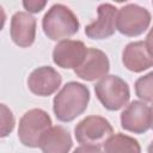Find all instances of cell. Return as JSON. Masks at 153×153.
<instances>
[{
    "mask_svg": "<svg viewBox=\"0 0 153 153\" xmlns=\"http://www.w3.org/2000/svg\"><path fill=\"white\" fill-rule=\"evenodd\" d=\"M61 75L50 66H42L31 72L27 78L29 90L39 97L51 96L61 86Z\"/></svg>",
    "mask_w": 153,
    "mask_h": 153,
    "instance_id": "11",
    "label": "cell"
},
{
    "mask_svg": "<svg viewBox=\"0 0 153 153\" xmlns=\"http://www.w3.org/2000/svg\"><path fill=\"white\" fill-rule=\"evenodd\" d=\"M73 153H103L99 146H92V145H81L74 149Z\"/></svg>",
    "mask_w": 153,
    "mask_h": 153,
    "instance_id": "19",
    "label": "cell"
},
{
    "mask_svg": "<svg viewBox=\"0 0 153 153\" xmlns=\"http://www.w3.org/2000/svg\"><path fill=\"white\" fill-rule=\"evenodd\" d=\"M152 84H153V73H148L145 76H141L135 82V92L136 96L147 104H151L153 100L152 93Z\"/></svg>",
    "mask_w": 153,
    "mask_h": 153,
    "instance_id": "16",
    "label": "cell"
},
{
    "mask_svg": "<svg viewBox=\"0 0 153 153\" xmlns=\"http://www.w3.org/2000/svg\"><path fill=\"white\" fill-rule=\"evenodd\" d=\"M112 134L114 129L110 122L106 118L97 115L85 117L76 124L74 129L75 139L81 145L100 146Z\"/></svg>",
    "mask_w": 153,
    "mask_h": 153,
    "instance_id": "6",
    "label": "cell"
},
{
    "mask_svg": "<svg viewBox=\"0 0 153 153\" xmlns=\"http://www.w3.org/2000/svg\"><path fill=\"white\" fill-rule=\"evenodd\" d=\"M72 145L69 131L61 126L50 127L39 141V148L43 153H68Z\"/></svg>",
    "mask_w": 153,
    "mask_h": 153,
    "instance_id": "14",
    "label": "cell"
},
{
    "mask_svg": "<svg viewBox=\"0 0 153 153\" xmlns=\"http://www.w3.org/2000/svg\"><path fill=\"white\" fill-rule=\"evenodd\" d=\"M151 24V13L135 4H128L116 13V30L128 37L143 33Z\"/></svg>",
    "mask_w": 153,
    "mask_h": 153,
    "instance_id": "5",
    "label": "cell"
},
{
    "mask_svg": "<svg viewBox=\"0 0 153 153\" xmlns=\"http://www.w3.org/2000/svg\"><path fill=\"white\" fill-rule=\"evenodd\" d=\"M98 18L85 27V33L92 39H105L111 37L116 30L117 8L111 4H100L98 6Z\"/></svg>",
    "mask_w": 153,
    "mask_h": 153,
    "instance_id": "12",
    "label": "cell"
},
{
    "mask_svg": "<svg viewBox=\"0 0 153 153\" xmlns=\"http://www.w3.org/2000/svg\"><path fill=\"white\" fill-rule=\"evenodd\" d=\"M87 48L81 41L62 39L53 50V61L61 68L75 69L82 62Z\"/></svg>",
    "mask_w": 153,
    "mask_h": 153,
    "instance_id": "10",
    "label": "cell"
},
{
    "mask_svg": "<svg viewBox=\"0 0 153 153\" xmlns=\"http://www.w3.org/2000/svg\"><path fill=\"white\" fill-rule=\"evenodd\" d=\"M94 92L102 105L110 110L122 109L130 98L128 84L117 75H105L94 85Z\"/></svg>",
    "mask_w": 153,
    "mask_h": 153,
    "instance_id": "3",
    "label": "cell"
},
{
    "mask_svg": "<svg viewBox=\"0 0 153 153\" xmlns=\"http://www.w3.org/2000/svg\"><path fill=\"white\" fill-rule=\"evenodd\" d=\"M45 5H47V1H36V0L23 1L24 8L27 12H30V13H38V12H41L44 8Z\"/></svg>",
    "mask_w": 153,
    "mask_h": 153,
    "instance_id": "18",
    "label": "cell"
},
{
    "mask_svg": "<svg viewBox=\"0 0 153 153\" xmlns=\"http://www.w3.org/2000/svg\"><path fill=\"white\" fill-rule=\"evenodd\" d=\"M122 62L127 69L135 73L151 68L153 66L151 36H148L146 41H137L127 44L122 53Z\"/></svg>",
    "mask_w": 153,
    "mask_h": 153,
    "instance_id": "8",
    "label": "cell"
},
{
    "mask_svg": "<svg viewBox=\"0 0 153 153\" xmlns=\"http://www.w3.org/2000/svg\"><path fill=\"white\" fill-rule=\"evenodd\" d=\"M110 62L106 54L97 48H87L82 62L74 69L76 76L86 81H94L108 75Z\"/></svg>",
    "mask_w": 153,
    "mask_h": 153,
    "instance_id": "9",
    "label": "cell"
},
{
    "mask_svg": "<svg viewBox=\"0 0 153 153\" xmlns=\"http://www.w3.org/2000/svg\"><path fill=\"white\" fill-rule=\"evenodd\" d=\"M103 145L104 153H141L139 141L122 133L112 134Z\"/></svg>",
    "mask_w": 153,
    "mask_h": 153,
    "instance_id": "15",
    "label": "cell"
},
{
    "mask_svg": "<svg viewBox=\"0 0 153 153\" xmlns=\"http://www.w3.org/2000/svg\"><path fill=\"white\" fill-rule=\"evenodd\" d=\"M5 22H6V13H5V10L2 8V6L0 5V31L4 29Z\"/></svg>",
    "mask_w": 153,
    "mask_h": 153,
    "instance_id": "20",
    "label": "cell"
},
{
    "mask_svg": "<svg viewBox=\"0 0 153 153\" xmlns=\"http://www.w3.org/2000/svg\"><path fill=\"white\" fill-rule=\"evenodd\" d=\"M16 124V120H14V115L12 112V110L0 103V139L8 136Z\"/></svg>",
    "mask_w": 153,
    "mask_h": 153,
    "instance_id": "17",
    "label": "cell"
},
{
    "mask_svg": "<svg viewBox=\"0 0 153 153\" xmlns=\"http://www.w3.org/2000/svg\"><path fill=\"white\" fill-rule=\"evenodd\" d=\"M42 27L45 36L51 41H62L79 31V20L69 7L55 4L44 14Z\"/></svg>",
    "mask_w": 153,
    "mask_h": 153,
    "instance_id": "2",
    "label": "cell"
},
{
    "mask_svg": "<svg viewBox=\"0 0 153 153\" xmlns=\"http://www.w3.org/2000/svg\"><path fill=\"white\" fill-rule=\"evenodd\" d=\"M90 91L81 82L69 81L54 97L53 110L61 122H71L81 115L88 105Z\"/></svg>",
    "mask_w": 153,
    "mask_h": 153,
    "instance_id": "1",
    "label": "cell"
},
{
    "mask_svg": "<svg viewBox=\"0 0 153 153\" xmlns=\"http://www.w3.org/2000/svg\"><path fill=\"white\" fill-rule=\"evenodd\" d=\"M153 121L152 106L141 100L130 102L121 114V126L124 130L142 134L151 129Z\"/></svg>",
    "mask_w": 153,
    "mask_h": 153,
    "instance_id": "7",
    "label": "cell"
},
{
    "mask_svg": "<svg viewBox=\"0 0 153 153\" xmlns=\"http://www.w3.org/2000/svg\"><path fill=\"white\" fill-rule=\"evenodd\" d=\"M51 127V118L42 109H31L26 111L18 127V137L20 142L31 148L39 147L42 135Z\"/></svg>",
    "mask_w": 153,
    "mask_h": 153,
    "instance_id": "4",
    "label": "cell"
},
{
    "mask_svg": "<svg viewBox=\"0 0 153 153\" xmlns=\"http://www.w3.org/2000/svg\"><path fill=\"white\" fill-rule=\"evenodd\" d=\"M36 37V19L26 12H17L11 19V38L20 48L33 44Z\"/></svg>",
    "mask_w": 153,
    "mask_h": 153,
    "instance_id": "13",
    "label": "cell"
}]
</instances>
